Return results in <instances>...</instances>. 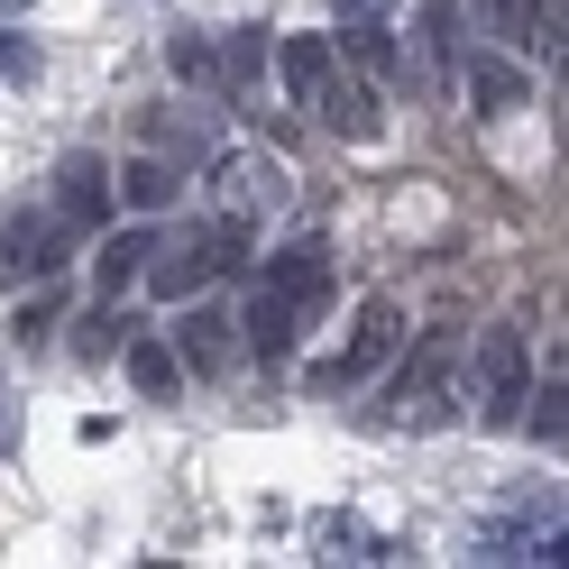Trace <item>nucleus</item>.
<instances>
[{
  "label": "nucleus",
  "mask_w": 569,
  "mask_h": 569,
  "mask_svg": "<svg viewBox=\"0 0 569 569\" xmlns=\"http://www.w3.org/2000/svg\"><path fill=\"white\" fill-rule=\"evenodd\" d=\"M276 74H284V92H295V101H312V92H322V74H331V38H284V47H276Z\"/></svg>",
  "instance_id": "obj_15"
},
{
  "label": "nucleus",
  "mask_w": 569,
  "mask_h": 569,
  "mask_svg": "<svg viewBox=\"0 0 569 569\" xmlns=\"http://www.w3.org/2000/svg\"><path fill=\"white\" fill-rule=\"evenodd\" d=\"M193 248H202V267H211V276H230V267H248V221H239V211H221V221H202V230H193Z\"/></svg>",
  "instance_id": "obj_18"
},
{
  "label": "nucleus",
  "mask_w": 569,
  "mask_h": 569,
  "mask_svg": "<svg viewBox=\"0 0 569 569\" xmlns=\"http://www.w3.org/2000/svg\"><path fill=\"white\" fill-rule=\"evenodd\" d=\"M0 10H28V0H0Z\"/></svg>",
  "instance_id": "obj_29"
},
{
  "label": "nucleus",
  "mask_w": 569,
  "mask_h": 569,
  "mask_svg": "<svg viewBox=\"0 0 569 569\" xmlns=\"http://www.w3.org/2000/svg\"><path fill=\"white\" fill-rule=\"evenodd\" d=\"M148 230H120L111 248H101V258H92V276H101V295H120V284H138V267H148Z\"/></svg>",
  "instance_id": "obj_19"
},
{
  "label": "nucleus",
  "mask_w": 569,
  "mask_h": 569,
  "mask_svg": "<svg viewBox=\"0 0 569 569\" xmlns=\"http://www.w3.org/2000/svg\"><path fill=\"white\" fill-rule=\"evenodd\" d=\"M523 405H532V441L560 450V441H569V396H560V377H551V396H523Z\"/></svg>",
  "instance_id": "obj_23"
},
{
  "label": "nucleus",
  "mask_w": 569,
  "mask_h": 569,
  "mask_svg": "<svg viewBox=\"0 0 569 569\" xmlns=\"http://www.w3.org/2000/svg\"><path fill=\"white\" fill-rule=\"evenodd\" d=\"M111 340H129V322H120L111 303H101V322H92V340H83V349H92V359H111Z\"/></svg>",
  "instance_id": "obj_25"
},
{
  "label": "nucleus",
  "mask_w": 569,
  "mask_h": 569,
  "mask_svg": "<svg viewBox=\"0 0 569 569\" xmlns=\"http://www.w3.org/2000/svg\"><path fill=\"white\" fill-rule=\"evenodd\" d=\"M340 56L359 64V74H396V28H377V19H349V38Z\"/></svg>",
  "instance_id": "obj_20"
},
{
  "label": "nucleus",
  "mask_w": 569,
  "mask_h": 569,
  "mask_svg": "<svg viewBox=\"0 0 569 569\" xmlns=\"http://www.w3.org/2000/svg\"><path fill=\"white\" fill-rule=\"evenodd\" d=\"M331 239H295V248H276V258L258 267V295H248V312H239V331H248V349L258 359H284L295 349V331L312 322V303L331 295Z\"/></svg>",
  "instance_id": "obj_1"
},
{
  "label": "nucleus",
  "mask_w": 569,
  "mask_h": 569,
  "mask_svg": "<svg viewBox=\"0 0 569 569\" xmlns=\"http://www.w3.org/2000/svg\"><path fill=\"white\" fill-rule=\"evenodd\" d=\"M303 111H331V129H340V138H359V148H368V138H386V111H377V92H368V83L322 74V92H312Z\"/></svg>",
  "instance_id": "obj_12"
},
{
  "label": "nucleus",
  "mask_w": 569,
  "mask_h": 569,
  "mask_svg": "<svg viewBox=\"0 0 569 569\" xmlns=\"http://www.w3.org/2000/svg\"><path fill=\"white\" fill-rule=\"evenodd\" d=\"M166 74L174 83H221V47H211L202 28H174L166 38Z\"/></svg>",
  "instance_id": "obj_17"
},
{
  "label": "nucleus",
  "mask_w": 569,
  "mask_h": 569,
  "mask_svg": "<svg viewBox=\"0 0 569 569\" xmlns=\"http://www.w3.org/2000/svg\"><path fill=\"white\" fill-rule=\"evenodd\" d=\"M10 331H19V340H38V331H56V303L38 295V303H28V312H19V322H10Z\"/></svg>",
  "instance_id": "obj_26"
},
{
  "label": "nucleus",
  "mask_w": 569,
  "mask_h": 569,
  "mask_svg": "<svg viewBox=\"0 0 569 569\" xmlns=\"http://www.w3.org/2000/svg\"><path fill=\"white\" fill-rule=\"evenodd\" d=\"M459 92H469L478 111L496 120V111H523V92H532V83H523V64H515L506 47H478L469 64H459Z\"/></svg>",
  "instance_id": "obj_10"
},
{
  "label": "nucleus",
  "mask_w": 569,
  "mask_h": 569,
  "mask_svg": "<svg viewBox=\"0 0 569 569\" xmlns=\"http://www.w3.org/2000/svg\"><path fill=\"white\" fill-rule=\"evenodd\" d=\"M459 413V331H422L413 359L396 368L386 386V422H405V432H432V422Z\"/></svg>",
  "instance_id": "obj_2"
},
{
  "label": "nucleus",
  "mask_w": 569,
  "mask_h": 569,
  "mask_svg": "<svg viewBox=\"0 0 569 569\" xmlns=\"http://www.w3.org/2000/svg\"><path fill=\"white\" fill-rule=\"evenodd\" d=\"M331 10H340V19H386L396 0H331Z\"/></svg>",
  "instance_id": "obj_27"
},
{
  "label": "nucleus",
  "mask_w": 569,
  "mask_h": 569,
  "mask_svg": "<svg viewBox=\"0 0 569 569\" xmlns=\"http://www.w3.org/2000/svg\"><path fill=\"white\" fill-rule=\"evenodd\" d=\"M396 340H405L396 295H368V303H359V331H349V349H331V359L312 368V386H322V396H331V386H359L377 359H396Z\"/></svg>",
  "instance_id": "obj_5"
},
{
  "label": "nucleus",
  "mask_w": 569,
  "mask_h": 569,
  "mask_svg": "<svg viewBox=\"0 0 569 569\" xmlns=\"http://www.w3.org/2000/svg\"><path fill=\"white\" fill-rule=\"evenodd\" d=\"M174 359L202 368V377H221V368L239 359V322H230V312H211V303H193L184 331H174Z\"/></svg>",
  "instance_id": "obj_11"
},
{
  "label": "nucleus",
  "mask_w": 569,
  "mask_h": 569,
  "mask_svg": "<svg viewBox=\"0 0 569 569\" xmlns=\"http://www.w3.org/2000/svg\"><path fill=\"white\" fill-rule=\"evenodd\" d=\"M450 74H459V0H422L413 10V83L450 92Z\"/></svg>",
  "instance_id": "obj_8"
},
{
  "label": "nucleus",
  "mask_w": 569,
  "mask_h": 569,
  "mask_svg": "<svg viewBox=\"0 0 569 569\" xmlns=\"http://www.w3.org/2000/svg\"><path fill=\"white\" fill-rule=\"evenodd\" d=\"M211 184H221V211H239V221H276V211L295 202V174L276 157H258V148H230L211 166Z\"/></svg>",
  "instance_id": "obj_6"
},
{
  "label": "nucleus",
  "mask_w": 569,
  "mask_h": 569,
  "mask_svg": "<svg viewBox=\"0 0 569 569\" xmlns=\"http://www.w3.org/2000/svg\"><path fill=\"white\" fill-rule=\"evenodd\" d=\"M478 28L506 38V56H560V0H478Z\"/></svg>",
  "instance_id": "obj_7"
},
{
  "label": "nucleus",
  "mask_w": 569,
  "mask_h": 569,
  "mask_svg": "<svg viewBox=\"0 0 569 569\" xmlns=\"http://www.w3.org/2000/svg\"><path fill=\"white\" fill-rule=\"evenodd\" d=\"M258 74H267V38L248 28V38H230V47H221V83H230V92H248Z\"/></svg>",
  "instance_id": "obj_22"
},
{
  "label": "nucleus",
  "mask_w": 569,
  "mask_h": 569,
  "mask_svg": "<svg viewBox=\"0 0 569 569\" xmlns=\"http://www.w3.org/2000/svg\"><path fill=\"white\" fill-rule=\"evenodd\" d=\"M523 396H532V349H523V331H515V322H506V331H478L469 368H459V405H478V422H515Z\"/></svg>",
  "instance_id": "obj_3"
},
{
  "label": "nucleus",
  "mask_w": 569,
  "mask_h": 569,
  "mask_svg": "<svg viewBox=\"0 0 569 569\" xmlns=\"http://www.w3.org/2000/svg\"><path fill=\"white\" fill-rule=\"evenodd\" d=\"M0 83H38V47L19 28H0Z\"/></svg>",
  "instance_id": "obj_24"
},
{
  "label": "nucleus",
  "mask_w": 569,
  "mask_h": 569,
  "mask_svg": "<svg viewBox=\"0 0 569 569\" xmlns=\"http://www.w3.org/2000/svg\"><path fill=\"white\" fill-rule=\"evenodd\" d=\"M138 276H148L166 303H184V295H202V284H211V267H202L193 239H184V248H148V267H138Z\"/></svg>",
  "instance_id": "obj_14"
},
{
  "label": "nucleus",
  "mask_w": 569,
  "mask_h": 569,
  "mask_svg": "<svg viewBox=\"0 0 569 569\" xmlns=\"http://www.w3.org/2000/svg\"><path fill=\"white\" fill-rule=\"evenodd\" d=\"M10 432H19V422H10V405H0V450H10Z\"/></svg>",
  "instance_id": "obj_28"
},
{
  "label": "nucleus",
  "mask_w": 569,
  "mask_h": 569,
  "mask_svg": "<svg viewBox=\"0 0 569 569\" xmlns=\"http://www.w3.org/2000/svg\"><path fill=\"white\" fill-rule=\"evenodd\" d=\"M111 193H120V202H129V211H166V202H174V193H184V174H174V166H166V157H129V166H120V174H111Z\"/></svg>",
  "instance_id": "obj_13"
},
{
  "label": "nucleus",
  "mask_w": 569,
  "mask_h": 569,
  "mask_svg": "<svg viewBox=\"0 0 569 569\" xmlns=\"http://www.w3.org/2000/svg\"><path fill=\"white\" fill-rule=\"evenodd\" d=\"M56 221L64 230H101L111 221V166L101 157H64L56 166Z\"/></svg>",
  "instance_id": "obj_9"
},
{
  "label": "nucleus",
  "mask_w": 569,
  "mask_h": 569,
  "mask_svg": "<svg viewBox=\"0 0 569 569\" xmlns=\"http://www.w3.org/2000/svg\"><path fill=\"white\" fill-rule=\"evenodd\" d=\"M312 542H322L331 560H396V542H377L359 515H322V523H312Z\"/></svg>",
  "instance_id": "obj_16"
},
{
  "label": "nucleus",
  "mask_w": 569,
  "mask_h": 569,
  "mask_svg": "<svg viewBox=\"0 0 569 569\" xmlns=\"http://www.w3.org/2000/svg\"><path fill=\"white\" fill-rule=\"evenodd\" d=\"M120 349H129V377L148 386V396H166L174 368H184V359H174V340H120Z\"/></svg>",
  "instance_id": "obj_21"
},
{
  "label": "nucleus",
  "mask_w": 569,
  "mask_h": 569,
  "mask_svg": "<svg viewBox=\"0 0 569 569\" xmlns=\"http://www.w3.org/2000/svg\"><path fill=\"white\" fill-rule=\"evenodd\" d=\"M64 258H74V230L38 202H10L0 211V284H47Z\"/></svg>",
  "instance_id": "obj_4"
}]
</instances>
